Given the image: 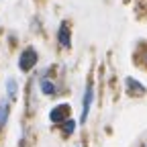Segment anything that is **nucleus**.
Returning a JSON list of instances; mask_svg holds the SVG:
<instances>
[{
	"label": "nucleus",
	"mask_w": 147,
	"mask_h": 147,
	"mask_svg": "<svg viewBox=\"0 0 147 147\" xmlns=\"http://www.w3.org/2000/svg\"><path fill=\"white\" fill-rule=\"evenodd\" d=\"M0 2H2V0H0Z\"/></svg>",
	"instance_id": "10"
},
{
	"label": "nucleus",
	"mask_w": 147,
	"mask_h": 147,
	"mask_svg": "<svg viewBox=\"0 0 147 147\" xmlns=\"http://www.w3.org/2000/svg\"><path fill=\"white\" fill-rule=\"evenodd\" d=\"M8 117H10V102L6 98H2V100H0V131L6 127Z\"/></svg>",
	"instance_id": "7"
},
{
	"label": "nucleus",
	"mask_w": 147,
	"mask_h": 147,
	"mask_svg": "<svg viewBox=\"0 0 147 147\" xmlns=\"http://www.w3.org/2000/svg\"><path fill=\"white\" fill-rule=\"evenodd\" d=\"M39 90H41V94L47 96V98H55V96L59 94L57 82H55L53 78H47V76H43V78L39 80Z\"/></svg>",
	"instance_id": "4"
},
{
	"label": "nucleus",
	"mask_w": 147,
	"mask_h": 147,
	"mask_svg": "<svg viewBox=\"0 0 147 147\" xmlns=\"http://www.w3.org/2000/svg\"><path fill=\"white\" fill-rule=\"evenodd\" d=\"M125 86H127V94L129 96H133V98H137V96H143L145 94V86L139 82V80H133V78H127L125 80Z\"/></svg>",
	"instance_id": "6"
},
{
	"label": "nucleus",
	"mask_w": 147,
	"mask_h": 147,
	"mask_svg": "<svg viewBox=\"0 0 147 147\" xmlns=\"http://www.w3.org/2000/svg\"><path fill=\"white\" fill-rule=\"evenodd\" d=\"M69 117H71V106L67 102H59V104L51 106V110H49V123L51 125H61Z\"/></svg>",
	"instance_id": "2"
},
{
	"label": "nucleus",
	"mask_w": 147,
	"mask_h": 147,
	"mask_svg": "<svg viewBox=\"0 0 147 147\" xmlns=\"http://www.w3.org/2000/svg\"><path fill=\"white\" fill-rule=\"evenodd\" d=\"M59 129H61V133H63V135L69 137V135H74V131H76V121L69 117L67 121H63V123L59 125Z\"/></svg>",
	"instance_id": "9"
},
{
	"label": "nucleus",
	"mask_w": 147,
	"mask_h": 147,
	"mask_svg": "<svg viewBox=\"0 0 147 147\" xmlns=\"http://www.w3.org/2000/svg\"><path fill=\"white\" fill-rule=\"evenodd\" d=\"M92 102H94V84H88L86 90H84V96H82V113H80V123H82V125L88 121Z\"/></svg>",
	"instance_id": "3"
},
{
	"label": "nucleus",
	"mask_w": 147,
	"mask_h": 147,
	"mask_svg": "<svg viewBox=\"0 0 147 147\" xmlns=\"http://www.w3.org/2000/svg\"><path fill=\"white\" fill-rule=\"evenodd\" d=\"M145 147H147V145H145Z\"/></svg>",
	"instance_id": "11"
},
{
	"label": "nucleus",
	"mask_w": 147,
	"mask_h": 147,
	"mask_svg": "<svg viewBox=\"0 0 147 147\" xmlns=\"http://www.w3.org/2000/svg\"><path fill=\"white\" fill-rule=\"evenodd\" d=\"M37 61H39V53H37L35 47L29 45V47H25L21 51V55H18V69H21L23 74H29L37 65Z\"/></svg>",
	"instance_id": "1"
},
{
	"label": "nucleus",
	"mask_w": 147,
	"mask_h": 147,
	"mask_svg": "<svg viewBox=\"0 0 147 147\" xmlns=\"http://www.w3.org/2000/svg\"><path fill=\"white\" fill-rule=\"evenodd\" d=\"M16 80L14 78H8L6 80V84H4V88H6V100L8 102H14L16 100Z\"/></svg>",
	"instance_id": "8"
},
{
	"label": "nucleus",
	"mask_w": 147,
	"mask_h": 147,
	"mask_svg": "<svg viewBox=\"0 0 147 147\" xmlns=\"http://www.w3.org/2000/svg\"><path fill=\"white\" fill-rule=\"evenodd\" d=\"M57 45L61 49H69L71 47V31H69L67 23H61L59 29H57Z\"/></svg>",
	"instance_id": "5"
}]
</instances>
